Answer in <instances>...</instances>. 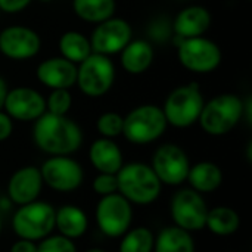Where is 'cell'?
<instances>
[{
	"label": "cell",
	"instance_id": "26",
	"mask_svg": "<svg viewBox=\"0 0 252 252\" xmlns=\"http://www.w3.org/2000/svg\"><path fill=\"white\" fill-rule=\"evenodd\" d=\"M115 7V0H72L74 13L80 19L93 24H99L112 18Z\"/></svg>",
	"mask_w": 252,
	"mask_h": 252
},
{
	"label": "cell",
	"instance_id": "5",
	"mask_svg": "<svg viewBox=\"0 0 252 252\" xmlns=\"http://www.w3.org/2000/svg\"><path fill=\"white\" fill-rule=\"evenodd\" d=\"M204 96L198 84L190 83L174 89L165 99L162 112L167 124L176 128H188L198 123L204 108Z\"/></svg>",
	"mask_w": 252,
	"mask_h": 252
},
{
	"label": "cell",
	"instance_id": "6",
	"mask_svg": "<svg viewBox=\"0 0 252 252\" xmlns=\"http://www.w3.org/2000/svg\"><path fill=\"white\" fill-rule=\"evenodd\" d=\"M12 229L19 239L41 241L55 229V208L44 201L21 205L12 219Z\"/></svg>",
	"mask_w": 252,
	"mask_h": 252
},
{
	"label": "cell",
	"instance_id": "7",
	"mask_svg": "<svg viewBox=\"0 0 252 252\" xmlns=\"http://www.w3.org/2000/svg\"><path fill=\"white\" fill-rule=\"evenodd\" d=\"M115 80V66L109 56L92 53L77 65L78 89L89 97L105 96Z\"/></svg>",
	"mask_w": 252,
	"mask_h": 252
},
{
	"label": "cell",
	"instance_id": "22",
	"mask_svg": "<svg viewBox=\"0 0 252 252\" xmlns=\"http://www.w3.org/2000/svg\"><path fill=\"white\" fill-rule=\"evenodd\" d=\"M89 227V220L86 213L77 205H62L55 210V229H58L59 235L68 239L81 238Z\"/></svg>",
	"mask_w": 252,
	"mask_h": 252
},
{
	"label": "cell",
	"instance_id": "27",
	"mask_svg": "<svg viewBox=\"0 0 252 252\" xmlns=\"http://www.w3.org/2000/svg\"><path fill=\"white\" fill-rule=\"evenodd\" d=\"M118 252H152L155 236L151 229L145 226L130 227L123 236Z\"/></svg>",
	"mask_w": 252,
	"mask_h": 252
},
{
	"label": "cell",
	"instance_id": "14",
	"mask_svg": "<svg viewBox=\"0 0 252 252\" xmlns=\"http://www.w3.org/2000/svg\"><path fill=\"white\" fill-rule=\"evenodd\" d=\"M40 49L41 38L32 28L12 25L0 31V53L12 61L31 59Z\"/></svg>",
	"mask_w": 252,
	"mask_h": 252
},
{
	"label": "cell",
	"instance_id": "36",
	"mask_svg": "<svg viewBox=\"0 0 252 252\" xmlns=\"http://www.w3.org/2000/svg\"><path fill=\"white\" fill-rule=\"evenodd\" d=\"M86 252H106V251H103V250H99V248H92V250H89V251H86Z\"/></svg>",
	"mask_w": 252,
	"mask_h": 252
},
{
	"label": "cell",
	"instance_id": "38",
	"mask_svg": "<svg viewBox=\"0 0 252 252\" xmlns=\"http://www.w3.org/2000/svg\"><path fill=\"white\" fill-rule=\"evenodd\" d=\"M40 1H43V3H47V1H52V0H40Z\"/></svg>",
	"mask_w": 252,
	"mask_h": 252
},
{
	"label": "cell",
	"instance_id": "20",
	"mask_svg": "<svg viewBox=\"0 0 252 252\" xmlns=\"http://www.w3.org/2000/svg\"><path fill=\"white\" fill-rule=\"evenodd\" d=\"M120 53H121V65L124 71L131 75H139L146 72L152 65L155 56L152 44L142 38L130 40V43Z\"/></svg>",
	"mask_w": 252,
	"mask_h": 252
},
{
	"label": "cell",
	"instance_id": "2",
	"mask_svg": "<svg viewBox=\"0 0 252 252\" xmlns=\"http://www.w3.org/2000/svg\"><path fill=\"white\" fill-rule=\"evenodd\" d=\"M117 182L118 193L134 205L154 204L159 198L162 189L152 167L143 162L124 164L117 173Z\"/></svg>",
	"mask_w": 252,
	"mask_h": 252
},
{
	"label": "cell",
	"instance_id": "12",
	"mask_svg": "<svg viewBox=\"0 0 252 252\" xmlns=\"http://www.w3.org/2000/svg\"><path fill=\"white\" fill-rule=\"evenodd\" d=\"M43 185L56 192L77 190L84 180L83 167L69 155L50 157L40 167Z\"/></svg>",
	"mask_w": 252,
	"mask_h": 252
},
{
	"label": "cell",
	"instance_id": "15",
	"mask_svg": "<svg viewBox=\"0 0 252 252\" xmlns=\"http://www.w3.org/2000/svg\"><path fill=\"white\" fill-rule=\"evenodd\" d=\"M4 112L16 121H35L46 112V99L31 87H16L7 92Z\"/></svg>",
	"mask_w": 252,
	"mask_h": 252
},
{
	"label": "cell",
	"instance_id": "24",
	"mask_svg": "<svg viewBox=\"0 0 252 252\" xmlns=\"http://www.w3.org/2000/svg\"><path fill=\"white\" fill-rule=\"evenodd\" d=\"M241 217L239 214L226 205H219L208 210L205 227L217 236H232L239 230Z\"/></svg>",
	"mask_w": 252,
	"mask_h": 252
},
{
	"label": "cell",
	"instance_id": "35",
	"mask_svg": "<svg viewBox=\"0 0 252 252\" xmlns=\"http://www.w3.org/2000/svg\"><path fill=\"white\" fill-rule=\"evenodd\" d=\"M7 92H9V89H7L6 80L0 77V111L3 109V105H4V99H6Z\"/></svg>",
	"mask_w": 252,
	"mask_h": 252
},
{
	"label": "cell",
	"instance_id": "28",
	"mask_svg": "<svg viewBox=\"0 0 252 252\" xmlns=\"http://www.w3.org/2000/svg\"><path fill=\"white\" fill-rule=\"evenodd\" d=\"M124 127V117L118 112H105L99 115L96 121V128L102 134V137L106 139H115L123 134Z\"/></svg>",
	"mask_w": 252,
	"mask_h": 252
},
{
	"label": "cell",
	"instance_id": "32",
	"mask_svg": "<svg viewBox=\"0 0 252 252\" xmlns=\"http://www.w3.org/2000/svg\"><path fill=\"white\" fill-rule=\"evenodd\" d=\"M32 0H0V10L6 13H18L28 7Z\"/></svg>",
	"mask_w": 252,
	"mask_h": 252
},
{
	"label": "cell",
	"instance_id": "3",
	"mask_svg": "<svg viewBox=\"0 0 252 252\" xmlns=\"http://www.w3.org/2000/svg\"><path fill=\"white\" fill-rule=\"evenodd\" d=\"M244 115L245 102L233 93H223L204 103L198 123L207 134L224 136L239 124Z\"/></svg>",
	"mask_w": 252,
	"mask_h": 252
},
{
	"label": "cell",
	"instance_id": "4",
	"mask_svg": "<svg viewBox=\"0 0 252 252\" xmlns=\"http://www.w3.org/2000/svg\"><path fill=\"white\" fill-rule=\"evenodd\" d=\"M162 108L146 103L134 108L124 117L123 136L134 145H148L158 140L167 130Z\"/></svg>",
	"mask_w": 252,
	"mask_h": 252
},
{
	"label": "cell",
	"instance_id": "9",
	"mask_svg": "<svg viewBox=\"0 0 252 252\" xmlns=\"http://www.w3.org/2000/svg\"><path fill=\"white\" fill-rule=\"evenodd\" d=\"M208 210L204 196L190 188L177 190L170 202V214L174 226L189 233L205 229Z\"/></svg>",
	"mask_w": 252,
	"mask_h": 252
},
{
	"label": "cell",
	"instance_id": "23",
	"mask_svg": "<svg viewBox=\"0 0 252 252\" xmlns=\"http://www.w3.org/2000/svg\"><path fill=\"white\" fill-rule=\"evenodd\" d=\"M195 241L192 233L177 227L167 226L155 236L152 252H195Z\"/></svg>",
	"mask_w": 252,
	"mask_h": 252
},
{
	"label": "cell",
	"instance_id": "31",
	"mask_svg": "<svg viewBox=\"0 0 252 252\" xmlns=\"http://www.w3.org/2000/svg\"><path fill=\"white\" fill-rule=\"evenodd\" d=\"M93 192L99 196H106L118 192V182L117 174H108V173H99L93 183H92Z\"/></svg>",
	"mask_w": 252,
	"mask_h": 252
},
{
	"label": "cell",
	"instance_id": "11",
	"mask_svg": "<svg viewBox=\"0 0 252 252\" xmlns=\"http://www.w3.org/2000/svg\"><path fill=\"white\" fill-rule=\"evenodd\" d=\"M151 167L161 185L180 186L186 182L190 162L183 148L176 143H164L154 152Z\"/></svg>",
	"mask_w": 252,
	"mask_h": 252
},
{
	"label": "cell",
	"instance_id": "25",
	"mask_svg": "<svg viewBox=\"0 0 252 252\" xmlns=\"http://www.w3.org/2000/svg\"><path fill=\"white\" fill-rule=\"evenodd\" d=\"M58 47H59L61 56L75 65L81 63L87 56H90L93 53L90 40L78 31L63 32L59 38Z\"/></svg>",
	"mask_w": 252,
	"mask_h": 252
},
{
	"label": "cell",
	"instance_id": "33",
	"mask_svg": "<svg viewBox=\"0 0 252 252\" xmlns=\"http://www.w3.org/2000/svg\"><path fill=\"white\" fill-rule=\"evenodd\" d=\"M13 131V120L3 111H0V142H4L10 137Z\"/></svg>",
	"mask_w": 252,
	"mask_h": 252
},
{
	"label": "cell",
	"instance_id": "16",
	"mask_svg": "<svg viewBox=\"0 0 252 252\" xmlns=\"http://www.w3.org/2000/svg\"><path fill=\"white\" fill-rule=\"evenodd\" d=\"M43 189V179L40 168L27 165L16 170L7 183V196L16 205H25L37 201Z\"/></svg>",
	"mask_w": 252,
	"mask_h": 252
},
{
	"label": "cell",
	"instance_id": "17",
	"mask_svg": "<svg viewBox=\"0 0 252 252\" xmlns=\"http://www.w3.org/2000/svg\"><path fill=\"white\" fill-rule=\"evenodd\" d=\"M35 75L41 84H44L52 90L56 89L69 90L77 80V65L62 56H55L40 62Z\"/></svg>",
	"mask_w": 252,
	"mask_h": 252
},
{
	"label": "cell",
	"instance_id": "8",
	"mask_svg": "<svg viewBox=\"0 0 252 252\" xmlns=\"http://www.w3.org/2000/svg\"><path fill=\"white\" fill-rule=\"evenodd\" d=\"M177 58L183 68L195 74H208L221 63V50L217 43L205 37L179 38Z\"/></svg>",
	"mask_w": 252,
	"mask_h": 252
},
{
	"label": "cell",
	"instance_id": "29",
	"mask_svg": "<svg viewBox=\"0 0 252 252\" xmlns=\"http://www.w3.org/2000/svg\"><path fill=\"white\" fill-rule=\"evenodd\" d=\"M72 105V96L68 89L52 90L46 99V112L53 115H66Z\"/></svg>",
	"mask_w": 252,
	"mask_h": 252
},
{
	"label": "cell",
	"instance_id": "18",
	"mask_svg": "<svg viewBox=\"0 0 252 252\" xmlns=\"http://www.w3.org/2000/svg\"><path fill=\"white\" fill-rule=\"evenodd\" d=\"M211 25V13L207 7L193 4L182 9L173 22V31L177 38H192L204 35Z\"/></svg>",
	"mask_w": 252,
	"mask_h": 252
},
{
	"label": "cell",
	"instance_id": "37",
	"mask_svg": "<svg viewBox=\"0 0 252 252\" xmlns=\"http://www.w3.org/2000/svg\"><path fill=\"white\" fill-rule=\"evenodd\" d=\"M1 226H3V221H1V214H0V233H1Z\"/></svg>",
	"mask_w": 252,
	"mask_h": 252
},
{
	"label": "cell",
	"instance_id": "30",
	"mask_svg": "<svg viewBox=\"0 0 252 252\" xmlns=\"http://www.w3.org/2000/svg\"><path fill=\"white\" fill-rule=\"evenodd\" d=\"M37 252H77V247L72 239L62 235H49L40 241Z\"/></svg>",
	"mask_w": 252,
	"mask_h": 252
},
{
	"label": "cell",
	"instance_id": "34",
	"mask_svg": "<svg viewBox=\"0 0 252 252\" xmlns=\"http://www.w3.org/2000/svg\"><path fill=\"white\" fill-rule=\"evenodd\" d=\"M9 252H37V245L32 241L18 239L15 244H12Z\"/></svg>",
	"mask_w": 252,
	"mask_h": 252
},
{
	"label": "cell",
	"instance_id": "19",
	"mask_svg": "<svg viewBox=\"0 0 252 252\" xmlns=\"http://www.w3.org/2000/svg\"><path fill=\"white\" fill-rule=\"evenodd\" d=\"M89 158L92 165L99 173L117 174L124 165V157L120 146L114 139L99 137L96 139L89 149Z\"/></svg>",
	"mask_w": 252,
	"mask_h": 252
},
{
	"label": "cell",
	"instance_id": "1",
	"mask_svg": "<svg viewBox=\"0 0 252 252\" xmlns=\"http://www.w3.org/2000/svg\"><path fill=\"white\" fill-rule=\"evenodd\" d=\"M32 140L40 151L50 157L72 155L83 145V131L66 115L44 112L34 121Z\"/></svg>",
	"mask_w": 252,
	"mask_h": 252
},
{
	"label": "cell",
	"instance_id": "13",
	"mask_svg": "<svg viewBox=\"0 0 252 252\" xmlns=\"http://www.w3.org/2000/svg\"><path fill=\"white\" fill-rule=\"evenodd\" d=\"M131 25L121 18H109L99 22L90 35V46L93 53L111 56L120 53L131 40Z\"/></svg>",
	"mask_w": 252,
	"mask_h": 252
},
{
	"label": "cell",
	"instance_id": "21",
	"mask_svg": "<svg viewBox=\"0 0 252 252\" xmlns=\"http://www.w3.org/2000/svg\"><path fill=\"white\" fill-rule=\"evenodd\" d=\"M186 182L190 189L198 193H211L216 192L223 183V171L221 168L211 161H201L195 165H190Z\"/></svg>",
	"mask_w": 252,
	"mask_h": 252
},
{
	"label": "cell",
	"instance_id": "10",
	"mask_svg": "<svg viewBox=\"0 0 252 252\" xmlns=\"http://www.w3.org/2000/svg\"><path fill=\"white\" fill-rule=\"evenodd\" d=\"M133 204H130L123 195L112 193L100 196L96 204L94 219L100 232L109 238H121L133 221Z\"/></svg>",
	"mask_w": 252,
	"mask_h": 252
}]
</instances>
